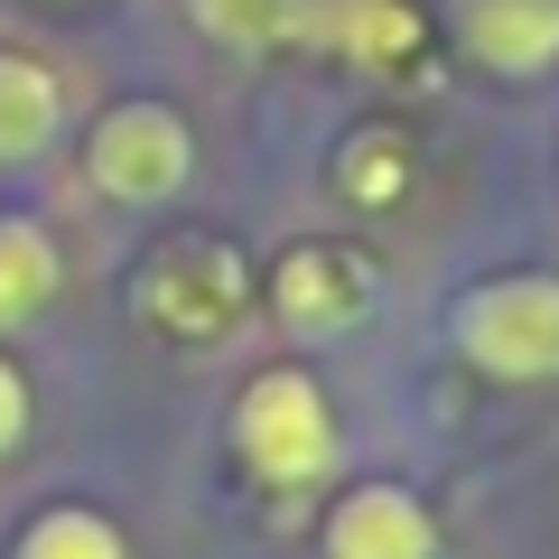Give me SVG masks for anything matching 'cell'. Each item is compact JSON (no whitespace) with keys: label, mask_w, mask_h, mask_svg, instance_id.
<instances>
[{"label":"cell","mask_w":559,"mask_h":559,"mask_svg":"<svg viewBox=\"0 0 559 559\" xmlns=\"http://www.w3.org/2000/svg\"><path fill=\"white\" fill-rule=\"evenodd\" d=\"M448 345L466 373L503 382V392H540L559 382V271H503L476 280L448 308Z\"/></svg>","instance_id":"7a4b0ae2"},{"label":"cell","mask_w":559,"mask_h":559,"mask_svg":"<svg viewBox=\"0 0 559 559\" xmlns=\"http://www.w3.org/2000/svg\"><path fill=\"white\" fill-rule=\"evenodd\" d=\"M66 131V75L28 47H0V168H38Z\"/></svg>","instance_id":"9c48e42d"},{"label":"cell","mask_w":559,"mask_h":559,"mask_svg":"<svg viewBox=\"0 0 559 559\" xmlns=\"http://www.w3.org/2000/svg\"><path fill=\"white\" fill-rule=\"evenodd\" d=\"M401 159H411V140H401V131H364V140H345V197L392 205V197H401Z\"/></svg>","instance_id":"4fadbf2b"},{"label":"cell","mask_w":559,"mask_h":559,"mask_svg":"<svg viewBox=\"0 0 559 559\" xmlns=\"http://www.w3.org/2000/svg\"><path fill=\"white\" fill-rule=\"evenodd\" d=\"M57 10H75V0H57Z\"/></svg>","instance_id":"9a60e30c"},{"label":"cell","mask_w":559,"mask_h":559,"mask_svg":"<svg viewBox=\"0 0 559 559\" xmlns=\"http://www.w3.org/2000/svg\"><path fill=\"white\" fill-rule=\"evenodd\" d=\"M308 47H336L364 75H401L429 47V20L411 0H308Z\"/></svg>","instance_id":"ba28073f"},{"label":"cell","mask_w":559,"mask_h":559,"mask_svg":"<svg viewBox=\"0 0 559 559\" xmlns=\"http://www.w3.org/2000/svg\"><path fill=\"white\" fill-rule=\"evenodd\" d=\"M326 559H439V522L411 485H355L326 513Z\"/></svg>","instance_id":"52a82bcc"},{"label":"cell","mask_w":559,"mask_h":559,"mask_svg":"<svg viewBox=\"0 0 559 559\" xmlns=\"http://www.w3.org/2000/svg\"><path fill=\"white\" fill-rule=\"evenodd\" d=\"M234 457L271 495H308L336 476V411L308 364H261L234 392Z\"/></svg>","instance_id":"6da1fadb"},{"label":"cell","mask_w":559,"mask_h":559,"mask_svg":"<svg viewBox=\"0 0 559 559\" xmlns=\"http://www.w3.org/2000/svg\"><path fill=\"white\" fill-rule=\"evenodd\" d=\"M10 559H131V540H121L94 503H47V513L20 532Z\"/></svg>","instance_id":"7c38bea8"},{"label":"cell","mask_w":559,"mask_h":559,"mask_svg":"<svg viewBox=\"0 0 559 559\" xmlns=\"http://www.w3.org/2000/svg\"><path fill=\"white\" fill-rule=\"evenodd\" d=\"M66 289V252L38 215H0V336H20L57 308Z\"/></svg>","instance_id":"30bf717a"},{"label":"cell","mask_w":559,"mask_h":559,"mask_svg":"<svg viewBox=\"0 0 559 559\" xmlns=\"http://www.w3.org/2000/svg\"><path fill=\"white\" fill-rule=\"evenodd\" d=\"M28 439V382H20V364L0 355V457Z\"/></svg>","instance_id":"5bb4252c"},{"label":"cell","mask_w":559,"mask_h":559,"mask_svg":"<svg viewBox=\"0 0 559 559\" xmlns=\"http://www.w3.org/2000/svg\"><path fill=\"white\" fill-rule=\"evenodd\" d=\"M261 299H271V318L289 326V336H345V326L373 318L382 271L355 252V242H299V252L271 261Z\"/></svg>","instance_id":"5b68a950"},{"label":"cell","mask_w":559,"mask_h":559,"mask_svg":"<svg viewBox=\"0 0 559 559\" xmlns=\"http://www.w3.org/2000/svg\"><path fill=\"white\" fill-rule=\"evenodd\" d=\"M187 178H197V131H187V112H168L150 94L112 103L84 131V187L112 205H168Z\"/></svg>","instance_id":"277c9868"},{"label":"cell","mask_w":559,"mask_h":559,"mask_svg":"<svg viewBox=\"0 0 559 559\" xmlns=\"http://www.w3.org/2000/svg\"><path fill=\"white\" fill-rule=\"evenodd\" d=\"M448 38L466 66L522 84L559 66V0H448Z\"/></svg>","instance_id":"8992f818"},{"label":"cell","mask_w":559,"mask_h":559,"mask_svg":"<svg viewBox=\"0 0 559 559\" xmlns=\"http://www.w3.org/2000/svg\"><path fill=\"white\" fill-rule=\"evenodd\" d=\"M131 308L159 326L168 345H224V336L242 326V308H252V271H242L234 242L178 234V242H159V252H150Z\"/></svg>","instance_id":"3957f363"},{"label":"cell","mask_w":559,"mask_h":559,"mask_svg":"<svg viewBox=\"0 0 559 559\" xmlns=\"http://www.w3.org/2000/svg\"><path fill=\"white\" fill-rule=\"evenodd\" d=\"M187 28L234 57H280V47H308V0H178Z\"/></svg>","instance_id":"8fae6325"}]
</instances>
